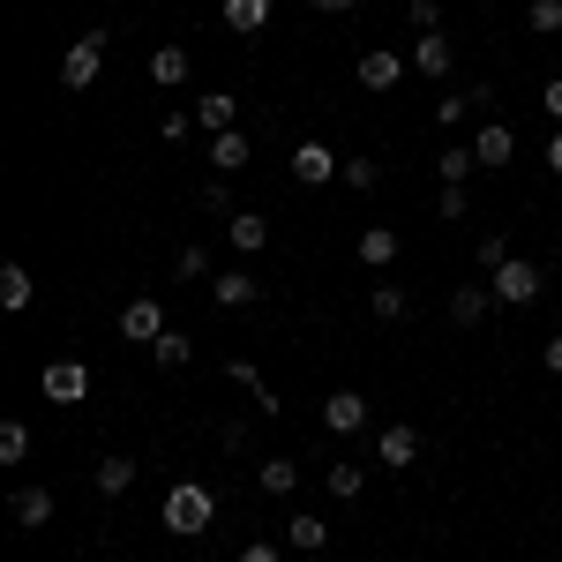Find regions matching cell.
Returning <instances> with one entry per match:
<instances>
[{"mask_svg":"<svg viewBox=\"0 0 562 562\" xmlns=\"http://www.w3.org/2000/svg\"><path fill=\"white\" fill-rule=\"evenodd\" d=\"M211 525H217V495L203 487V480L166 487V532H173V540H203Z\"/></svg>","mask_w":562,"mask_h":562,"instance_id":"1","label":"cell"},{"mask_svg":"<svg viewBox=\"0 0 562 562\" xmlns=\"http://www.w3.org/2000/svg\"><path fill=\"white\" fill-rule=\"evenodd\" d=\"M105 53H113V38H105V31H83V38L60 53V90H90L105 76Z\"/></svg>","mask_w":562,"mask_h":562,"instance_id":"2","label":"cell"},{"mask_svg":"<svg viewBox=\"0 0 562 562\" xmlns=\"http://www.w3.org/2000/svg\"><path fill=\"white\" fill-rule=\"evenodd\" d=\"M540 285H548V278H540V262H532V256H510L495 278H487L495 307H532V301H540Z\"/></svg>","mask_w":562,"mask_h":562,"instance_id":"3","label":"cell"},{"mask_svg":"<svg viewBox=\"0 0 562 562\" xmlns=\"http://www.w3.org/2000/svg\"><path fill=\"white\" fill-rule=\"evenodd\" d=\"M405 68H413V53H397V45H368L352 76H360V90H397V83H405Z\"/></svg>","mask_w":562,"mask_h":562,"instance_id":"4","label":"cell"},{"mask_svg":"<svg viewBox=\"0 0 562 562\" xmlns=\"http://www.w3.org/2000/svg\"><path fill=\"white\" fill-rule=\"evenodd\" d=\"M375 465H390V473L420 465V428H413V420H390V428H375Z\"/></svg>","mask_w":562,"mask_h":562,"instance_id":"5","label":"cell"},{"mask_svg":"<svg viewBox=\"0 0 562 562\" xmlns=\"http://www.w3.org/2000/svg\"><path fill=\"white\" fill-rule=\"evenodd\" d=\"M285 166H293V180H301V188H330L346 158H338L330 143H293V158H285Z\"/></svg>","mask_w":562,"mask_h":562,"instance_id":"6","label":"cell"},{"mask_svg":"<svg viewBox=\"0 0 562 562\" xmlns=\"http://www.w3.org/2000/svg\"><path fill=\"white\" fill-rule=\"evenodd\" d=\"M211 301H217V315L262 307V278H256V270H217V278H211Z\"/></svg>","mask_w":562,"mask_h":562,"instance_id":"7","label":"cell"},{"mask_svg":"<svg viewBox=\"0 0 562 562\" xmlns=\"http://www.w3.org/2000/svg\"><path fill=\"white\" fill-rule=\"evenodd\" d=\"M166 330H173V323H166V307L150 301V293H143V301H128V307H121V338H128V346H158Z\"/></svg>","mask_w":562,"mask_h":562,"instance_id":"8","label":"cell"},{"mask_svg":"<svg viewBox=\"0 0 562 562\" xmlns=\"http://www.w3.org/2000/svg\"><path fill=\"white\" fill-rule=\"evenodd\" d=\"M45 397H53V405H83L90 397V368L83 360H45Z\"/></svg>","mask_w":562,"mask_h":562,"instance_id":"9","label":"cell"},{"mask_svg":"<svg viewBox=\"0 0 562 562\" xmlns=\"http://www.w3.org/2000/svg\"><path fill=\"white\" fill-rule=\"evenodd\" d=\"M188 113H195V128H203V135L240 128V98H233V90H203V98H195Z\"/></svg>","mask_w":562,"mask_h":562,"instance_id":"10","label":"cell"},{"mask_svg":"<svg viewBox=\"0 0 562 562\" xmlns=\"http://www.w3.org/2000/svg\"><path fill=\"white\" fill-rule=\"evenodd\" d=\"M323 428L330 435H360L368 428V397H360V390H330V397H323Z\"/></svg>","mask_w":562,"mask_h":562,"instance_id":"11","label":"cell"},{"mask_svg":"<svg viewBox=\"0 0 562 562\" xmlns=\"http://www.w3.org/2000/svg\"><path fill=\"white\" fill-rule=\"evenodd\" d=\"M397 248H405V233H397V225H360V240H352V256L368 262V270H390Z\"/></svg>","mask_w":562,"mask_h":562,"instance_id":"12","label":"cell"},{"mask_svg":"<svg viewBox=\"0 0 562 562\" xmlns=\"http://www.w3.org/2000/svg\"><path fill=\"white\" fill-rule=\"evenodd\" d=\"M458 68V45L442 38V31H428V38H413V76H428V83H442Z\"/></svg>","mask_w":562,"mask_h":562,"instance_id":"13","label":"cell"},{"mask_svg":"<svg viewBox=\"0 0 562 562\" xmlns=\"http://www.w3.org/2000/svg\"><path fill=\"white\" fill-rule=\"evenodd\" d=\"M143 76H150L158 90H180V83H188V45H150Z\"/></svg>","mask_w":562,"mask_h":562,"instance_id":"14","label":"cell"},{"mask_svg":"<svg viewBox=\"0 0 562 562\" xmlns=\"http://www.w3.org/2000/svg\"><path fill=\"white\" fill-rule=\"evenodd\" d=\"M256 487L270 495V503H285V495L301 487V458H285V450H278V458H262V465H256Z\"/></svg>","mask_w":562,"mask_h":562,"instance_id":"15","label":"cell"},{"mask_svg":"<svg viewBox=\"0 0 562 562\" xmlns=\"http://www.w3.org/2000/svg\"><path fill=\"white\" fill-rule=\"evenodd\" d=\"M225 240H233L240 256H262V248H270V217L262 211H233L225 217Z\"/></svg>","mask_w":562,"mask_h":562,"instance_id":"16","label":"cell"},{"mask_svg":"<svg viewBox=\"0 0 562 562\" xmlns=\"http://www.w3.org/2000/svg\"><path fill=\"white\" fill-rule=\"evenodd\" d=\"M53 487H15V503H8V518L23 525V532H38V525H53Z\"/></svg>","mask_w":562,"mask_h":562,"instance_id":"17","label":"cell"},{"mask_svg":"<svg viewBox=\"0 0 562 562\" xmlns=\"http://www.w3.org/2000/svg\"><path fill=\"white\" fill-rule=\"evenodd\" d=\"M487 315H495V293H487V285H458V293H450V323H458V330H480Z\"/></svg>","mask_w":562,"mask_h":562,"instance_id":"18","label":"cell"},{"mask_svg":"<svg viewBox=\"0 0 562 562\" xmlns=\"http://www.w3.org/2000/svg\"><path fill=\"white\" fill-rule=\"evenodd\" d=\"M248 158H256V143H248V135H240V128L211 135V166H217V173H225V180H233V173H248Z\"/></svg>","mask_w":562,"mask_h":562,"instance_id":"19","label":"cell"},{"mask_svg":"<svg viewBox=\"0 0 562 562\" xmlns=\"http://www.w3.org/2000/svg\"><path fill=\"white\" fill-rule=\"evenodd\" d=\"M225 383H240V390H248V397H256V413H285V405H278V390L262 383V368H256V360H225Z\"/></svg>","mask_w":562,"mask_h":562,"instance_id":"20","label":"cell"},{"mask_svg":"<svg viewBox=\"0 0 562 562\" xmlns=\"http://www.w3.org/2000/svg\"><path fill=\"white\" fill-rule=\"evenodd\" d=\"M135 473H143L135 458H98V465H90V487L113 503V495H128V487H135Z\"/></svg>","mask_w":562,"mask_h":562,"instance_id":"21","label":"cell"},{"mask_svg":"<svg viewBox=\"0 0 562 562\" xmlns=\"http://www.w3.org/2000/svg\"><path fill=\"white\" fill-rule=\"evenodd\" d=\"M285 548H301V555H323V548H330V525L315 518V510H293V518H285Z\"/></svg>","mask_w":562,"mask_h":562,"instance_id":"22","label":"cell"},{"mask_svg":"<svg viewBox=\"0 0 562 562\" xmlns=\"http://www.w3.org/2000/svg\"><path fill=\"white\" fill-rule=\"evenodd\" d=\"M473 158L480 166H510V158H518V135L503 128V121H487V128L473 135Z\"/></svg>","mask_w":562,"mask_h":562,"instance_id":"23","label":"cell"},{"mask_svg":"<svg viewBox=\"0 0 562 562\" xmlns=\"http://www.w3.org/2000/svg\"><path fill=\"white\" fill-rule=\"evenodd\" d=\"M262 23H270V0H225V31L233 38H256Z\"/></svg>","mask_w":562,"mask_h":562,"instance_id":"24","label":"cell"},{"mask_svg":"<svg viewBox=\"0 0 562 562\" xmlns=\"http://www.w3.org/2000/svg\"><path fill=\"white\" fill-rule=\"evenodd\" d=\"M368 315H375V323H405V315H413V293H405V285H375V293H368Z\"/></svg>","mask_w":562,"mask_h":562,"instance_id":"25","label":"cell"},{"mask_svg":"<svg viewBox=\"0 0 562 562\" xmlns=\"http://www.w3.org/2000/svg\"><path fill=\"white\" fill-rule=\"evenodd\" d=\"M435 173H442V188H465V180L480 173V158H473V150H465V143H450V150L435 158Z\"/></svg>","mask_w":562,"mask_h":562,"instance_id":"26","label":"cell"},{"mask_svg":"<svg viewBox=\"0 0 562 562\" xmlns=\"http://www.w3.org/2000/svg\"><path fill=\"white\" fill-rule=\"evenodd\" d=\"M31 293H38L31 270H23V262H0V307H31Z\"/></svg>","mask_w":562,"mask_h":562,"instance_id":"27","label":"cell"},{"mask_svg":"<svg viewBox=\"0 0 562 562\" xmlns=\"http://www.w3.org/2000/svg\"><path fill=\"white\" fill-rule=\"evenodd\" d=\"M338 180H346L352 195H375V188H383V166H375V158H346V166H338Z\"/></svg>","mask_w":562,"mask_h":562,"instance_id":"28","label":"cell"},{"mask_svg":"<svg viewBox=\"0 0 562 562\" xmlns=\"http://www.w3.org/2000/svg\"><path fill=\"white\" fill-rule=\"evenodd\" d=\"M150 360H158L166 375H173V368H188V360H195V346H188V330H166V338L150 346Z\"/></svg>","mask_w":562,"mask_h":562,"instance_id":"29","label":"cell"},{"mask_svg":"<svg viewBox=\"0 0 562 562\" xmlns=\"http://www.w3.org/2000/svg\"><path fill=\"white\" fill-rule=\"evenodd\" d=\"M525 31H532V38H555L562 31V0H525Z\"/></svg>","mask_w":562,"mask_h":562,"instance_id":"30","label":"cell"},{"mask_svg":"<svg viewBox=\"0 0 562 562\" xmlns=\"http://www.w3.org/2000/svg\"><path fill=\"white\" fill-rule=\"evenodd\" d=\"M323 487H330V495H338V503H352V495H360V487H368V465H330V473H323Z\"/></svg>","mask_w":562,"mask_h":562,"instance_id":"31","label":"cell"},{"mask_svg":"<svg viewBox=\"0 0 562 562\" xmlns=\"http://www.w3.org/2000/svg\"><path fill=\"white\" fill-rule=\"evenodd\" d=\"M473 262H480V278H495V270L510 262V240H503V233H480V240H473Z\"/></svg>","mask_w":562,"mask_h":562,"instance_id":"32","label":"cell"},{"mask_svg":"<svg viewBox=\"0 0 562 562\" xmlns=\"http://www.w3.org/2000/svg\"><path fill=\"white\" fill-rule=\"evenodd\" d=\"M31 458V428L23 420H0V465H23Z\"/></svg>","mask_w":562,"mask_h":562,"instance_id":"33","label":"cell"},{"mask_svg":"<svg viewBox=\"0 0 562 562\" xmlns=\"http://www.w3.org/2000/svg\"><path fill=\"white\" fill-rule=\"evenodd\" d=\"M465 113H473L465 90H442V98H435V128H465Z\"/></svg>","mask_w":562,"mask_h":562,"instance_id":"34","label":"cell"},{"mask_svg":"<svg viewBox=\"0 0 562 562\" xmlns=\"http://www.w3.org/2000/svg\"><path fill=\"white\" fill-rule=\"evenodd\" d=\"M405 23H413V38L442 31V0H405Z\"/></svg>","mask_w":562,"mask_h":562,"instance_id":"35","label":"cell"},{"mask_svg":"<svg viewBox=\"0 0 562 562\" xmlns=\"http://www.w3.org/2000/svg\"><path fill=\"white\" fill-rule=\"evenodd\" d=\"M173 270H180V278H217V262H211V248H203V240H188Z\"/></svg>","mask_w":562,"mask_h":562,"instance_id":"36","label":"cell"},{"mask_svg":"<svg viewBox=\"0 0 562 562\" xmlns=\"http://www.w3.org/2000/svg\"><path fill=\"white\" fill-rule=\"evenodd\" d=\"M203 211H225V217L240 211V203H233V180H225V173H217V180H203Z\"/></svg>","mask_w":562,"mask_h":562,"instance_id":"37","label":"cell"},{"mask_svg":"<svg viewBox=\"0 0 562 562\" xmlns=\"http://www.w3.org/2000/svg\"><path fill=\"white\" fill-rule=\"evenodd\" d=\"M435 217L458 225V217H465V188H442V195H435Z\"/></svg>","mask_w":562,"mask_h":562,"instance_id":"38","label":"cell"},{"mask_svg":"<svg viewBox=\"0 0 562 562\" xmlns=\"http://www.w3.org/2000/svg\"><path fill=\"white\" fill-rule=\"evenodd\" d=\"M158 135H166V143H188V135H195V113H166Z\"/></svg>","mask_w":562,"mask_h":562,"instance_id":"39","label":"cell"},{"mask_svg":"<svg viewBox=\"0 0 562 562\" xmlns=\"http://www.w3.org/2000/svg\"><path fill=\"white\" fill-rule=\"evenodd\" d=\"M540 113L562 128V76H548V90H540Z\"/></svg>","mask_w":562,"mask_h":562,"instance_id":"40","label":"cell"},{"mask_svg":"<svg viewBox=\"0 0 562 562\" xmlns=\"http://www.w3.org/2000/svg\"><path fill=\"white\" fill-rule=\"evenodd\" d=\"M240 562H285V548H278V540H248V548H240Z\"/></svg>","mask_w":562,"mask_h":562,"instance_id":"41","label":"cell"},{"mask_svg":"<svg viewBox=\"0 0 562 562\" xmlns=\"http://www.w3.org/2000/svg\"><path fill=\"white\" fill-rule=\"evenodd\" d=\"M540 360H548V375H562V330L548 338V346H540Z\"/></svg>","mask_w":562,"mask_h":562,"instance_id":"42","label":"cell"},{"mask_svg":"<svg viewBox=\"0 0 562 562\" xmlns=\"http://www.w3.org/2000/svg\"><path fill=\"white\" fill-rule=\"evenodd\" d=\"M307 8H315V15H352L360 0H307Z\"/></svg>","mask_w":562,"mask_h":562,"instance_id":"43","label":"cell"},{"mask_svg":"<svg viewBox=\"0 0 562 562\" xmlns=\"http://www.w3.org/2000/svg\"><path fill=\"white\" fill-rule=\"evenodd\" d=\"M548 173H555V180H562V128H555V135H548Z\"/></svg>","mask_w":562,"mask_h":562,"instance_id":"44","label":"cell"},{"mask_svg":"<svg viewBox=\"0 0 562 562\" xmlns=\"http://www.w3.org/2000/svg\"><path fill=\"white\" fill-rule=\"evenodd\" d=\"M307 562H330V555H307Z\"/></svg>","mask_w":562,"mask_h":562,"instance_id":"45","label":"cell"}]
</instances>
